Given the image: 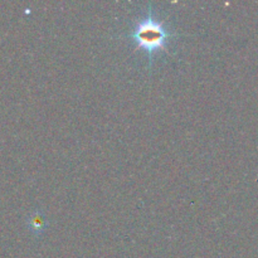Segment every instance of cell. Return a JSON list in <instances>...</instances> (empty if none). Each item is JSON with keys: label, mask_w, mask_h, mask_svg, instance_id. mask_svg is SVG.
Masks as SVG:
<instances>
[{"label": "cell", "mask_w": 258, "mask_h": 258, "mask_svg": "<svg viewBox=\"0 0 258 258\" xmlns=\"http://www.w3.org/2000/svg\"><path fill=\"white\" fill-rule=\"evenodd\" d=\"M134 38L139 47L145 49L146 52H154V50L164 48L168 33L165 32L160 22L148 18L139 23L134 32Z\"/></svg>", "instance_id": "obj_1"}]
</instances>
